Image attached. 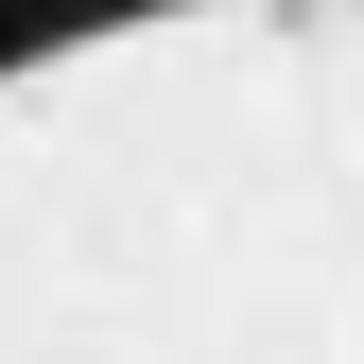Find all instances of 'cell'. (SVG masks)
I'll return each mask as SVG.
<instances>
[{"instance_id":"cell-1","label":"cell","mask_w":364,"mask_h":364,"mask_svg":"<svg viewBox=\"0 0 364 364\" xmlns=\"http://www.w3.org/2000/svg\"><path fill=\"white\" fill-rule=\"evenodd\" d=\"M0 364H364V0H18Z\"/></svg>"}]
</instances>
